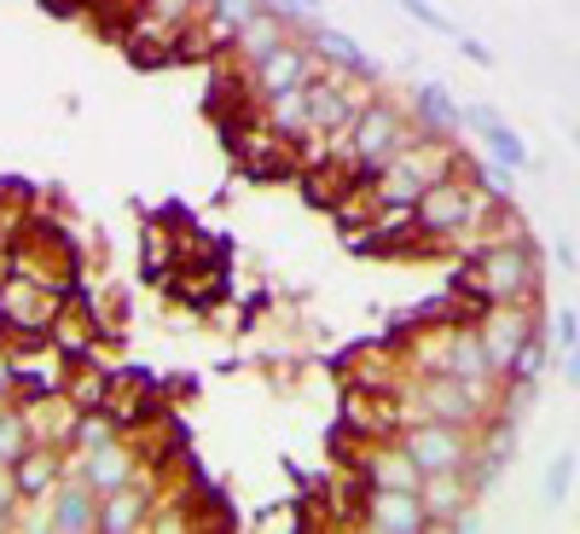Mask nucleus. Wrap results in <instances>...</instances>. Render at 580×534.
<instances>
[{
  "label": "nucleus",
  "instance_id": "nucleus-6",
  "mask_svg": "<svg viewBox=\"0 0 580 534\" xmlns=\"http://www.w3.org/2000/svg\"><path fill=\"white\" fill-rule=\"evenodd\" d=\"M395 442L406 447L412 459H419L424 477H435V470H465V465H470L476 430L447 424V419H406V424L395 430Z\"/></svg>",
  "mask_w": 580,
  "mask_h": 534
},
{
  "label": "nucleus",
  "instance_id": "nucleus-27",
  "mask_svg": "<svg viewBox=\"0 0 580 534\" xmlns=\"http://www.w3.org/2000/svg\"><path fill=\"white\" fill-rule=\"evenodd\" d=\"M0 401H12V355H7V343H0Z\"/></svg>",
  "mask_w": 580,
  "mask_h": 534
},
{
  "label": "nucleus",
  "instance_id": "nucleus-30",
  "mask_svg": "<svg viewBox=\"0 0 580 534\" xmlns=\"http://www.w3.org/2000/svg\"><path fill=\"white\" fill-rule=\"evenodd\" d=\"M569 140H575V152H580V129H569Z\"/></svg>",
  "mask_w": 580,
  "mask_h": 534
},
{
  "label": "nucleus",
  "instance_id": "nucleus-26",
  "mask_svg": "<svg viewBox=\"0 0 580 534\" xmlns=\"http://www.w3.org/2000/svg\"><path fill=\"white\" fill-rule=\"evenodd\" d=\"M557 343H564V348L580 343V320H575V308H557Z\"/></svg>",
  "mask_w": 580,
  "mask_h": 534
},
{
  "label": "nucleus",
  "instance_id": "nucleus-12",
  "mask_svg": "<svg viewBox=\"0 0 580 534\" xmlns=\"http://www.w3.org/2000/svg\"><path fill=\"white\" fill-rule=\"evenodd\" d=\"M297 30L308 35V47L320 53V65H325V70H348V76H366V81H378V76H383V65L360 47L355 35H343V30H331V24H308V18H302Z\"/></svg>",
  "mask_w": 580,
  "mask_h": 534
},
{
  "label": "nucleus",
  "instance_id": "nucleus-28",
  "mask_svg": "<svg viewBox=\"0 0 580 534\" xmlns=\"http://www.w3.org/2000/svg\"><path fill=\"white\" fill-rule=\"evenodd\" d=\"M564 378H569V383H580V343H575V348H564Z\"/></svg>",
  "mask_w": 580,
  "mask_h": 534
},
{
  "label": "nucleus",
  "instance_id": "nucleus-7",
  "mask_svg": "<svg viewBox=\"0 0 580 534\" xmlns=\"http://www.w3.org/2000/svg\"><path fill=\"white\" fill-rule=\"evenodd\" d=\"M58 308H65V291H53V285L24 274L0 279V332L7 337H47Z\"/></svg>",
  "mask_w": 580,
  "mask_h": 534
},
{
  "label": "nucleus",
  "instance_id": "nucleus-25",
  "mask_svg": "<svg viewBox=\"0 0 580 534\" xmlns=\"http://www.w3.org/2000/svg\"><path fill=\"white\" fill-rule=\"evenodd\" d=\"M453 41H459V53L470 58V65H493V47H482V41H476V35H465V30H459Z\"/></svg>",
  "mask_w": 580,
  "mask_h": 534
},
{
  "label": "nucleus",
  "instance_id": "nucleus-9",
  "mask_svg": "<svg viewBox=\"0 0 580 534\" xmlns=\"http://www.w3.org/2000/svg\"><path fill=\"white\" fill-rule=\"evenodd\" d=\"M65 470H76V477L88 482L93 494H111V488H122V482L152 477V470L140 465V454H134V442H129V436L99 442V447H70V465H65Z\"/></svg>",
  "mask_w": 580,
  "mask_h": 534
},
{
  "label": "nucleus",
  "instance_id": "nucleus-8",
  "mask_svg": "<svg viewBox=\"0 0 580 534\" xmlns=\"http://www.w3.org/2000/svg\"><path fill=\"white\" fill-rule=\"evenodd\" d=\"M314 70H320V53L308 47V35H302V30H290L274 53H261L256 65H250V88H256L261 99H274V93H297Z\"/></svg>",
  "mask_w": 580,
  "mask_h": 534
},
{
  "label": "nucleus",
  "instance_id": "nucleus-23",
  "mask_svg": "<svg viewBox=\"0 0 580 534\" xmlns=\"http://www.w3.org/2000/svg\"><path fill=\"white\" fill-rule=\"evenodd\" d=\"M395 7H401L406 18H419V24H430L435 35H459V24H453L442 7H430V0H395Z\"/></svg>",
  "mask_w": 580,
  "mask_h": 534
},
{
  "label": "nucleus",
  "instance_id": "nucleus-15",
  "mask_svg": "<svg viewBox=\"0 0 580 534\" xmlns=\"http://www.w3.org/2000/svg\"><path fill=\"white\" fill-rule=\"evenodd\" d=\"M465 129H476V140L488 146V157H500V163H511L516 175L523 169H534V152H528V140L511 129V122L493 111V105H465Z\"/></svg>",
  "mask_w": 580,
  "mask_h": 534
},
{
  "label": "nucleus",
  "instance_id": "nucleus-17",
  "mask_svg": "<svg viewBox=\"0 0 580 534\" xmlns=\"http://www.w3.org/2000/svg\"><path fill=\"white\" fill-rule=\"evenodd\" d=\"M412 122H419V129H430V134H453V140H459L465 105L442 88V81H419V88H412Z\"/></svg>",
  "mask_w": 580,
  "mask_h": 534
},
{
  "label": "nucleus",
  "instance_id": "nucleus-20",
  "mask_svg": "<svg viewBox=\"0 0 580 534\" xmlns=\"http://www.w3.org/2000/svg\"><path fill=\"white\" fill-rule=\"evenodd\" d=\"M30 447V424H24V413L18 407H0V465H12L18 454Z\"/></svg>",
  "mask_w": 580,
  "mask_h": 534
},
{
  "label": "nucleus",
  "instance_id": "nucleus-14",
  "mask_svg": "<svg viewBox=\"0 0 580 534\" xmlns=\"http://www.w3.org/2000/svg\"><path fill=\"white\" fill-rule=\"evenodd\" d=\"M152 500H157V482L140 477V482H122L111 494H99V534H140L152 523Z\"/></svg>",
  "mask_w": 580,
  "mask_h": 534
},
{
  "label": "nucleus",
  "instance_id": "nucleus-4",
  "mask_svg": "<svg viewBox=\"0 0 580 534\" xmlns=\"http://www.w3.org/2000/svg\"><path fill=\"white\" fill-rule=\"evenodd\" d=\"M470 325H476V337H482L488 366L500 378H511L516 355L540 337V302H488V308H476Z\"/></svg>",
  "mask_w": 580,
  "mask_h": 534
},
{
  "label": "nucleus",
  "instance_id": "nucleus-19",
  "mask_svg": "<svg viewBox=\"0 0 580 534\" xmlns=\"http://www.w3.org/2000/svg\"><path fill=\"white\" fill-rule=\"evenodd\" d=\"M140 267H145V279H152V285H169V267H180V251H175V238H169V221H145V233H140Z\"/></svg>",
  "mask_w": 580,
  "mask_h": 534
},
{
  "label": "nucleus",
  "instance_id": "nucleus-2",
  "mask_svg": "<svg viewBox=\"0 0 580 534\" xmlns=\"http://www.w3.org/2000/svg\"><path fill=\"white\" fill-rule=\"evenodd\" d=\"M453 169H459V140H453V134H430V129H419L395 157L371 169V192H378V203L412 210V203H419V198L435 187V180L453 175Z\"/></svg>",
  "mask_w": 580,
  "mask_h": 534
},
{
  "label": "nucleus",
  "instance_id": "nucleus-11",
  "mask_svg": "<svg viewBox=\"0 0 580 534\" xmlns=\"http://www.w3.org/2000/svg\"><path fill=\"white\" fill-rule=\"evenodd\" d=\"M47 529H58V534H99V494L76 477V470H65L58 488L47 494Z\"/></svg>",
  "mask_w": 580,
  "mask_h": 534
},
{
  "label": "nucleus",
  "instance_id": "nucleus-16",
  "mask_svg": "<svg viewBox=\"0 0 580 534\" xmlns=\"http://www.w3.org/2000/svg\"><path fill=\"white\" fill-rule=\"evenodd\" d=\"M419 500L430 511V529H453V518L476 500V488H470L465 470H435V477L419 482Z\"/></svg>",
  "mask_w": 580,
  "mask_h": 534
},
{
  "label": "nucleus",
  "instance_id": "nucleus-10",
  "mask_svg": "<svg viewBox=\"0 0 580 534\" xmlns=\"http://www.w3.org/2000/svg\"><path fill=\"white\" fill-rule=\"evenodd\" d=\"M360 529H378V534H424L430 529V511L419 494L406 488H366L360 500Z\"/></svg>",
  "mask_w": 580,
  "mask_h": 534
},
{
  "label": "nucleus",
  "instance_id": "nucleus-3",
  "mask_svg": "<svg viewBox=\"0 0 580 534\" xmlns=\"http://www.w3.org/2000/svg\"><path fill=\"white\" fill-rule=\"evenodd\" d=\"M412 134H419V122H412V116L395 105V99H378V93H371L366 105L355 111V122H348V134H343V157L355 163V169L371 175L378 163L395 157Z\"/></svg>",
  "mask_w": 580,
  "mask_h": 534
},
{
  "label": "nucleus",
  "instance_id": "nucleus-29",
  "mask_svg": "<svg viewBox=\"0 0 580 534\" xmlns=\"http://www.w3.org/2000/svg\"><path fill=\"white\" fill-rule=\"evenodd\" d=\"M575 262H580V256H575V244H569V238H557V267H564V274H575Z\"/></svg>",
  "mask_w": 580,
  "mask_h": 534
},
{
  "label": "nucleus",
  "instance_id": "nucleus-24",
  "mask_svg": "<svg viewBox=\"0 0 580 534\" xmlns=\"http://www.w3.org/2000/svg\"><path fill=\"white\" fill-rule=\"evenodd\" d=\"M267 12H279V18H290V24H302V18H320L325 12V0H261Z\"/></svg>",
  "mask_w": 580,
  "mask_h": 534
},
{
  "label": "nucleus",
  "instance_id": "nucleus-13",
  "mask_svg": "<svg viewBox=\"0 0 580 534\" xmlns=\"http://www.w3.org/2000/svg\"><path fill=\"white\" fill-rule=\"evenodd\" d=\"M18 413L30 424V442H47V447H70L76 442V419L81 407L65 396V389H53V396H35V401H12Z\"/></svg>",
  "mask_w": 580,
  "mask_h": 534
},
{
  "label": "nucleus",
  "instance_id": "nucleus-5",
  "mask_svg": "<svg viewBox=\"0 0 580 534\" xmlns=\"http://www.w3.org/2000/svg\"><path fill=\"white\" fill-rule=\"evenodd\" d=\"M226 152H233L238 175L256 180V187L297 180V169H302V146H297V140H285L279 129H267V116L250 122V129H238V134H226Z\"/></svg>",
  "mask_w": 580,
  "mask_h": 534
},
{
  "label": "nucleus",
  "instance_id": "nucleus-18",
  "mask_svg": "<svg viewBox=\"0 0 580 534\" xmlns=\"http://www.w3.org/2000/svg\"><path fill=\"white\" fill-rule=\"evenodd\" d=\"M290 30H297L290 18H279V12H256L250 24H238V30H233V58H238V65H256V58H261V53H274Z\"/></svg>",
  "mask_w": 580,
  "mask_h": 534
},
{
  "label": "nucleus",
  "instance_id": "nucleus-22",
  "mask_svg": "<svg viewBox=\"0 0 580 534\" xmlns=\"http://www.w3.org/2000/svg\"><path fill=\"white\" fill-rule=\"evenodd\" d=\"M569 488H575V454H557L551 470H546V500H551V505H564V500H569Z\"/></svg>",
  "mask_w": 580,
  "mask_h": 534
},
{
  "label": "nucleus",
  "instance_id": "nucleus-21",
  "mask_svg": "<svg viewBox=\"0 0 580 534\" xmlns=\"http://www.w3.org/2000/svg\"><path fill=\"white\" fill-rule=\"evenodd\" d=\"M256 12H267L261 0H203V18H215V24H221L226 35H233L238 24H250Z\"/></svg>",
  "mask_w": 580,
  "mask_h": 534
},
{
  "label": "nucleus",
  "instance_id": "nucleus-1",
  "mask_svg": "<svg viewBox=\"0 0 580 534\" xmlns=\"http://www.w3.org/2000/svg\"><path fill=\"white\" fill-rule=\"evenodd\" d=\"M453 291L470 297L476 308L488 302H540V251L528 238H500V244H476L465 251Z\"/></svg>",
  "mask_w": 580,
  "mask_h": 534
}]
</instances>
